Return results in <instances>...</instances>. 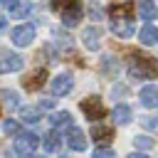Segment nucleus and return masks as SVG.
<instances>
[{"label": "nucleus", "mask_w": 158, "mask_h": 158, "mask_svg": "<svg viewBox=\"0 0 158 158\" xmlns=\"http://www.w3.org/2000/svg\"><path fill=\"white\" fill-rule=\"evenodd\" d=\"M133 20H136V7L131 0H116L109 5V27L116 37L126 40L133 35Z\"/></svg>", "instance_id": "1"}, {"label": "nucleus", "mask_w": 158, "mask_h": 158, "mask_svg": "<svg viewBox=\"0 0 158 158\" xmlns=\"http://www.w3.org/2000/svg\"><path fill=\"white\" fill-rule=\"evenodd\" d=\"M128 74H131V79H156L158 77V59L151 54L133 52V54H128Z\"/></svg>", "instance_id": "2"}, {"label": "nucleus", "mask_w": 158, "mask_h": 158, "mask_svg": "<svg viewBox=\"0 0 158 158\" xmlns=\"http://www.w3.org/2000/svg\"><path fill=\"white\" fill-rule=\"evenodd\" d=\"M49 5H52V10L62 12V25L64 27L79 25V20H81V5H79V0H52Z\"/></svg>", "instance_id": "3"}, {"label": "nucleus", "mask_w": 158, "mask_h": 158, "mask_svg": "<svg viewBox=\"0 0 158 158\" xmlns=\"http://www.w3.org/2000/svg\"><path fill=\"white\" fill-rule=\"evenodd\" d=\"M40 148V136H35V133H17V141H15V153L17 156H22V158H30V156H35V151Z\"/></svg>", "instance_id": "4"}, {"label": "nucleus", "mask_w": 158, "mask_h": 158, "mask_svg": "<svg viewBox=\"0 0 158 158\" xmlns=\"http://www.w3.org/2000/svg\"><path fill=\"white\" fill-rule=\"evenodd\" d=\"M81 111H84V116L89 118V121H101L104 118V104L99 101V96H86L84 101H81Z\"/></svg>", "instance_id": "5"}, {"label": "nucleus", "mask_w": 158, "mask_h": 158, "mask_svg": "<svg viewBox=\"0 0 158 158\" xmlns=\"http://www.w3.org/2000/svg\"><path fill=\"white\" fill-rule=\"evenodd\" d=\"M22 64H25V59L20 54H15L10 49H0V74L17 72V69H22Z\"/></svg>", "instance_id": "6"}, {"label": "nucleus", "mask_w": 158, "mask_h": 158, "mask_svg": "<svg viewBox=\"0 0 158 158\" xmlns=\"http://www.w3.org/2000/svg\"><path fill=\"white\" fill-rule=\"evenodd\" d=\"M10 37H12V44L27 47V44H32V40H35V27H32V25H17Z\"/></svg>", "instance_id": "7"}, {"label": "nucleus", "mask_w": 158, "mask_h": 158, "mask_svg": "<svg viewBox=\"0 0 158 158\" xmlns=\"http://www.w3.org/2000/svg\"><path fill=\"white\" fill-rule=\"evenodd\" d=\"M72 86H74V79H72V74H57L54 79H52V94L54 96H64V94H69L72 91Z\"/></svg>", "instance_id": "8"}, {"label": "nucleus", "mask_w": 158, "mask_h": 158, "mask_svg": "<svg viewBox=\"0 0 158 158\" xmlns=\"http://www.w3.org/2000/svg\"><path fill=\"white\" fill-rule=\"evenodd\" d=\"M81 40H84V47H86V49L96 52L99 44H101V27H96V25L86 27V30L81 32Z\"/></svg>", "instance_id": "9"}, {"label": "nucleus", "mask_w": 158, "mask_h": 158, "mask_svg": "<svg viewBox=\"0 0 158 158\" xmlns=\"http://www.w3.org/2000/svg\"><path fill=\"white\" fill-rule=\"evenodd\" d=\"M67 143H69L72 151H84V148H86V138H84L81 128H77L74 123L67 128Z\"/></svg>", "instance_id": "10"}, {"label": "nucleus", "mask_w": 158, "mask_h": 158, "mask_svg": "<svg viewBox=\"0 0 158 158\" xmlns=\"http://www.w3.org/2000/svg\"><path fill=\"white\" fill-rule=\"evenodd\" d=\"M138 99L146 109H158V86L153 84H146L141 91H138Z\"/></svg>", "instance_id": "11"}, {"label": "nucleus", "mask_w": 158, "mask_h": 158, "mask_svg": "<svg viewBox=\"0 0 158 158\" xmlns=\"http://www.w3.org/2000/svg\"><path fill=\"white\" fill-rule=\"evenodd\" d=\"M44 79H47V72H44V69H35V72L22 81V86H25L27 91H37V89L44 86Z\"/></svg>", "instance_id": "12"}, {"label": "nucleus", "mask_w": 158, "mask_h": 158, "mask_svg": "<svg viewBox=\"0 0 158 158\" xmlns=\"http://www.w3.org/2000/svg\"><path fill=\"white\" fill-rule=\"evenodd\" d=\"M91 138H94L96 143H106V141L114 138V128H111V126H104L101 121H99V123L94 121V126H91Z\"/></svg>", "instance_id": "13"}, {"label": "nucleus", "mask_w": 158, "mask_h": 158, "mask_svg": "<svg viewBox=\"0 0 158 158\" xmlns=\"http://www.w3.org/2000/svg\"><path fill=\"white\" fill-rule=\"evenodd\" d=\"M138 15L141 20L151 22V20H158V5L153 0H138Z\"/></svg>", "instance_id": "14"}, {"label": "nucleus", "mask_w": 158, "mask_h": 158, "mask_svg": "<svg viewBox=\"0 0 158 158\" xmlns=\"http://www.w3.org/2000/svg\"><path fill=\"white\" fill-rule=\"evenodd\" d=\"M42 146H44V151L47 153H57L59 151V146H62V136H59V131L54 128V131H49L44 138H42Z\"/></svg>", "instance_id": "15"}, {"label": "nucleus", "mask_w": 158, "mask_h": 158, "mask_svg": "<svg viewBox=\"0 0 158 158\" xmlns=\"http://www.w3.org/2000/svg\"><path fill=\"white\" fill-rule=\"evenodd\" d=\"M138 42H141V44H156V42H158V30H156L151 22L143 25L141 32H138Z\"/></svg>", "instance_id": "16"}, {"label": "nucleus", "mask_w": 158, "mask_h": 158, "mask_svg": "<svg viewBox=\"0 0 158 158\" xmlns=\"http://www.w3.org/2000/svg\"><path fill=\"white\" fill-rule=\"evenodd\" d=\"M111 116H114V123L126 126V123L131 121V109H128L126 104H116V109L111 111Z\"/></svg>", "instance_id": "17"}, {"label": "nucleus", "mask_w": 158, "mask_h": 158, "mask_svg": "<svg viewBox=\"0 0 158 158\" xmlns=\"http://www.w3.org/2000/svg\"><path fill=\"white\" fill-rule=\"evenodd\" d=\"M20 118L25 123H40L42 114H40V106H22L20 109Z\"/></svg>", "instance_id": "18"}, {"label": "nucleus", "mask_w": 158, "mask_h": 158, "mask_svg": "<svg viewBox=\"0 0 158 158\" xmlns=\"http://www.w3.org/2000/svg\"><path fill=\"white\" fill-rule=\"evenodd\" d=\"M74 121H72V114L69 111H59V114H52V126L57 128V131H64V128H69Z\"/></svg>", "instance_id": "19"}, {"label": "nucleus", "mask_w": 158, "mask_h": 158, "mask_svg": "<svg viewBox=\"0 0 158 158\" xmlns=\"http://www.w3.org/2000/svg\"><path fill=\"white\" fill-rule=\"evenodd\" d=\"M2 133H5V136H17V133H20V123H17L15 118H5V121H2Z\"/></svg>", "instance_id": "20"}, {"label": "nucleus", "mask_w": 158, "mask_h": 158, "mask_svg": "<svg viewBox=\"0 0 158 158\" xmlns=\"http://www.w3.org/2000/svg\"><path fill=\"white\" fill-rule=\"evenodd\" d=\"M30 7H32L30 2H17V5L12 7V17H15V20H25L27 12H30Z\"/></svg>", "instance_id": "21"}, {"label": "nucleus", "mask_w": 158, "mask_h": 158, "mask_svg": "<svg viewBox=\"0 0 158 158\" xmlns=\"http://www.w3.org/2000/svg\"><path fill=\"white\" fill-rule=\"evenodd\" d=\"M0 96L5 99V104H7L10 109H17V106H20V101H17L20 96H17L15 91H10V89H2V91H0Z\"/></svg>", "instance_id": "22"}, {"label": "nucleus", "mask_w": 158, "mask_h": 158, "mask_svg": "<svg viewBox=\"0 0 158 158\" xmlns=\"http://www.w3.org/2000/svg\"><path fill=\"white\" fill-rule=\"evenodd\" d=\"M141 126L148 131H158V116H141Z\"/></svg>", "instance_id": "23"}, {"label": "nucleus", "mask_w": 158, "mask_h": 158, "mask_svg": "<svg viewBox=\"0 0 158 158\" xmlns=\"http://www.w3.org/2000/svg\"><path fill=\"white\" fill-rule=\"evenodd\" d=\"M133 143H136V148H153V141L148 136H136Z\"/></svg>", "instance_id": "24"}, {"label": "nucleus", "mask_w": 158, "mask_h": 158, "mask_svg": "<svg viewBox=\"0 0 158 158\" xmlns=\"http://www.w3.org/2000/svg\"><path fill=\"white\" fill-rule=\"evenodd\" d=\"M94 158H116V153L111 148H96L94 151Z\"/></svg>", "instance_id": "25"}, {"label": "nucleus", "mask_w": 158, "mask_h": 158, "mask_svg": "<svg viewBox=\"0 0 158 158\" xmlns=\"http://www.w3.org/2000/svg\"><path fill=\"white\" fill-rule=\"evenodd\" d=\"M17 2H20V0H0V5H2V7H7V10H12Z\"/></svg>", "instance_id": "26"}, {"label": "nucleus", "mask_w": 158, "mask_h": 158, "mask_svg": "<svg viewBox=\"0 0 158 158\" xmlns=\"http://www.w3.org/2000/svg\"><path fill=\"white\" fill-rule=\"evenodd\" d=\"M99 15H101V7H99V5H96V2H91V17H94V20H96V17H99Z\"/></svg>", "instance_id": "27"}, {"label": "nucleus", "mask_w": 158, "mask_h": 158, "mask_svg": "<svg viewBox=\"0 0 158 158\" xmlns=\"http://www.w3.org/2000/svg\"><path fill=\"white\" fill-rule=\"evenodd\" d=\"M40 106H54V99H42Z\"/></svg>", "instance_id": "28"}, {"label": "nucleus", "mask_w": 158, "mask_h": 158, "mask_svg": "<svg viewBox=\"0 0 158 158\" xmlns=\"http://www.w3.org/2000/svg\"><path fill=\"white\" fill-rule=\"evenodd\" d=\"M5 30H7V20H5V17H0V32H5Z\"/></svg>", "instance_id": "29"}, {"label": "nucleus", "mask_w": 158, "mask_h": 158, "mask_svg": "<svg viewBox=\"0 0 158 158\" xmlns=\"http://www.w3.org/2000/svg\"><path fill=\"white\" fill-rule=\"evenodd\" d=\"M128 158H148V156H146V153H131Z\"/></svg>", "instance_id": "30"}]
</instances>
